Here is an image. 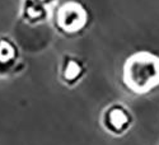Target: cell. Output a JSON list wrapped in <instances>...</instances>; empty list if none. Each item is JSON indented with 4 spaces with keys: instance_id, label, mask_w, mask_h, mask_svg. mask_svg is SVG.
Returning <instances> with one entry per match:
<instances>
[{
    "instance_id": "cell-2",
    "label": "cell",
    "mask_w": 159,
    "mask_h": 145,
    "mask_svg": "<svg viewBox=\"0 0 159 145\" xmlns=\"http://www.w3.org/2000/svg\"><path fill=\"white\" fill-rule=\"evenodd\" d=\"M85 20L84 11L75 4H69V7H65L60 13V23L61 27L69 31L79 29L83 25Z\"/></svg>"
},
{
    "instance_id": "cell-1",
    "label": "cell",
    "mask_w": 159,
    "mask_h": 145,
    "mask_svg": "<svg viewBox=\"0 0 159 145\" xmlns=\"http://www.w3.org/2000/svg\"><path fill=\"white\" fill-rule=\"evenodd\" d=\"M125 80L136 92L148 90L159 83V60L148 54L132 56L126 64Z\"/></svg>"
}]
</instances>
